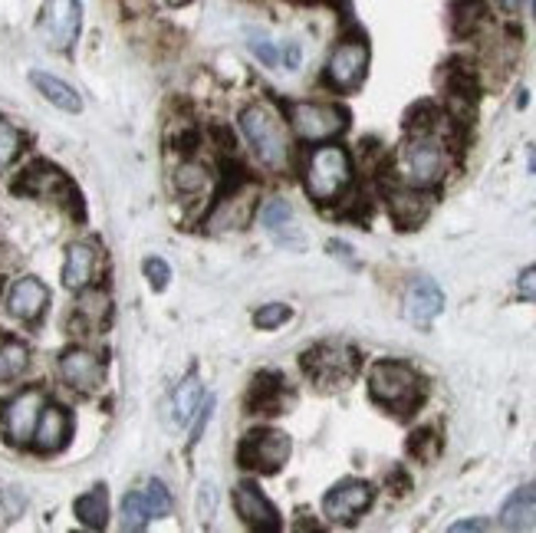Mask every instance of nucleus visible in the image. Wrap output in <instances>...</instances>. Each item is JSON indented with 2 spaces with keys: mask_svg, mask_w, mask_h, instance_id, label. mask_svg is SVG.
Masks as SVG:
<instances>
[{
  "mask_svg": "<svg viewBox=\"0 0 536 533\" xmlns=\"http://www.w3.org/2000/svg\"><path fill=\"white\" fill-rule=\"evenodd\" d=\"M142 270H145V277L152 280V287H155V290H165V287H168V280H171V267L165 264L162 257H148L145 264H142Z\"/></svg>",
  "mask_w": 536,
  "mask_h": 533,
  "instance_id": "obj_39",
  "label": "nucleus"
},
{
  "mask_svg": "<svg viewBox=\"0 0 536 533\" xmlns=\"http://www.w3.org/2000/svg\"><path fill=\"white\" fill-rule=\"evenodd\" d=\"M372 501H375V491L369 481L346 478L336 487H329V494L323 497V514L333 520V524H356L372 507Z\"/></svg>",
  "mask_w": 536,
  "mask_h": 533,
  "instance_id": "obj_12",
  "label": "nucleus"
},
{
  "mask_svg": "<svg viewBox=\"0 0 536 533\" xmlns=\"http://www.w3.org/2000/svg\"><path fill=\"white\" fill-rule=\"evenodd\" d=\"M306 195L319 204L336 201L342 191L352 185V158L342 145H319L306 158V172H303Z\"/></svg>",
  "mask_w": 536,
  "mask_h": 533,
  "instance_id": "obj_3",
  "label": "nucleus"
},
{
  "mask_svg": "<svg viewBox=\"0 0 536 533\" xmlns=\"http://www.w3.org/2000/svg\"><path fill=\"white\" fill-rule=\"evenodd\" d=\"M96 267H99V251L93 244L86 241H76L70 244L66 251V264H63V283L70 290H86L89 283L96 277Z\"/></svg>",
  "mask_w": 536,
  "mask_h": 533,
  "instance_id": "obj_20",
  "label": "nucleus"
},
{
  "mask_svg": "<svg viewBox=\"0 0 536 533\" xmlns=\"http://www.w3.org/2000/svg\"><path fill=\"white\" fill-rule=\"evenodd\" d=\"M60 379L70 385L76 392H96L102 379H106V366H102V359L96 353H89V349H66L60 356Z\"/></svg>",
  "mask_w": 536,
  "mask_h": 533,
  "instance_id": "obj_14",
  "label": "nucleus"
},
{
  "mask_svg": "<svg viewBox=\"0 0 536 533\" xmlns=\"http://www.w3.org/2000/svg\"><path fill=\"white\" fill-rule=\"evenodd\" d=\"M490 520H458V524H451L454 533H464V530H487Z\"/></svg>",
  "mask_w": 536,
  "mask_h": 533,
  "instance_id": "obj_44",
  "label": "nucleus"
},
{
  "mask_svg": "<svg viewBox=\"0 0 536 533\" xmlns=\"http://www.w3.org/2000/svg\"><path fill=\"white\" fill-rule=\"evenodd\" d=\"M329 254H336L339 260H346L349 267H356V260H352V247L342 244V241H329Z\"/></svg>",
  "mask_w": 536,
  "mask_h": 533,
  "instance_id": "obj_42",
  "label": "nucleus"
},
{
  "mask_svg": "<svg viewBox=\"0 0 536 533\" xmlns=\"http://www.w3.org/2000/svg\"><path fill=\"white\" fill-rule=\"evenodd\" d=\"M171 7H185V4H191V0H168Z\"/></svg>",
  "mask_w": 536,
  "mask_h": 533,
  "instance_id": "obj_48",
  "label": "nucleus"
},
{
  "mask_svg": "<svg viewBox=\"0 0 536 533\" xmlns=\"http://www.w3.org/2000/svg\"><path fill=\"white\" fill-rule=\"evenodd\" d=\"M47 303H50V290L43 287L37 277L17 280L7 293L10 316H17V320H24V323H37L40 316L47 313Z\"/></svg>",
  "mask_w": 536,
  "mask_h": 533,
  "instance_id": "obj_16",
  "label": "nucleus"
},
{
  "mask_svg": "<svg viewBox=\"0 0 536 533\" xmlns=\"http://www.w3.org/2000/svg\"><path fill=\"white\" fill-rule=\"evenodd\" d=\"M303 369L310 372V379L333 389L359 372V353L349 343H319L310 353H303Z\"/></svg>",
  "mask_w": 536,
  "mask_h": 533,
  "instance_id": "obj_5",
  "label": "nucleus"
},
{
  "mask_svg": "<svg viewBox=\"0 0 536 533\" xmlns=\"http://www.w3.org/2000/svg\"><path fill=\"white\" fill-rule=\"evenodd\" d=\"M148 520H152V514H148V507H145V497L139 491L125 494V501H122V530H132V533L145 530Z\"/></svg>",
  "mask_w": 536,
  "mask_h": 533,
  "instance_id": "obj_32",
  "label": "nucleus"
},
{
  "mask_svg": "<svg viewBox=\"0 0 536 533\" xmlns=\"http://www.w3.org/2000/svg\"><path fill=\"white\" fill-rule=\"evenodd\" d=\"M290 122L303 142H326L346 132L349 112L333 106V102H296V106H290Z\"/></svg>",
  "mask_w": 536,
  "mask_h": 533,
  "instance_id": "obj_6",
  "label": "nucleus"
},
{
  "mask_svg": "<svg viewBox=\"0 0 536 533\" xmlns=\"http://www.w3.org/2000/svg\"><path fill=\"white\" fill-rule=\"evenodd\" d=\"M250 50H254V56H257V60L264 63V66H277V63H280V47L267 37L264 30H254V33H250Z\"/></svg>",
  "mask_w": 536,
  "mask_h": 533,
  "instance_id": "obj_37",
  "label": "nucleus"
},
{
  "mask_svg": "<svg viewBox=\"0 0 536 533\" xmlns=\"http://www.w3.org/2000/svg\"><path fill=\"white\" fill-rule=\"evenodd\" d=\"M497 4H500V7H504V10H507V14H517V10H520V4H523V0H497Z\"/></svg>",
  "mask_w": 536,
  "mask_h": 533,
  "instance_id": "obj_46",
  "label": "nucleus"
},
{
  "mask_svg": "<svg viewBox=\"0 0 536 533\" xmlns=\"http://www.w3.org/2000/svg\"><path fill=\"white\" fill-rule=\"evenodd\" d=\"M73 435V418L66 408L60 405H43L40 412V422H37V432H33V445L43 455H53V451H60L66 441Z\"/></svg>",
  "mask_w": 536,
  "mask_h": 533,
  "instance_id": "obj_18",
  "label": "nucleus"
},
{
  "mask_svg": "<svg viewBox=\"0 0 536 533\" xmlns=\"http://www.w3.org/2000/svg\"><path fill=\"white\" fill-rule=\"evenodd\" d=\"M369 73V43L362 37L339 40V47L326 60V83L339 93H352Z\"/></svg>",
  "mask_w": 536,
  "mask_h": 533,
  "instance_id": "obj_7",
  "label": "nucleus"
},
{
  "mask_svg": "<svg viewBox=\"0 0 536 533\" xmlns=\"http://www.w3.org/2000/svg\"><path fill=\"white\" fill-rule=\"evenodd\" d=\"M444 310V293L435 280L428 277H418L412 287L405 293V316L412 320L415 326H428L435 316Z\"/></svg>",
  "mask_w": 536,
  "mask_h": 533,
  "instance_id": "obj_19",
  "label": "nucleus"
},
{
  "mask_svg": "<svg viewBox=\"0 0 536 533\" xmlns=\"http://www.w3.org/2000/svg\"><path fill=\"white\" fill-rule=\"evenodd\" d=\"M76 517H79V524L89 527V530H102L109 524V494H106V487H93L89 494L83 497H76Z\"/></svg>",
  "mask_w": 536,
  "mask_h": 533,
  "instance_id": "obj_24",
  "label": "nucleus"
},
{
  "mask_svg": "<svg viewBox=\"0 0 536 533\" xmlns=\"http://www.w3.org/2000/svg\"><path fill=\"white\" fill-rule=\"evenodd\" d=\"M530 172L536 175V145H533V149H530Z\"/></svg>",
  "mask_w": 536,
  "mask_h": 533,
  "instance_id": "obj_47",
  "label": "nucleus"
},
{
  "mask_svg": "<svg viewBox=\"0 0 536 533\" xmlns=\"http://www.w3.org/2000/svg\"><path fill=\"white\" fill-rule=\"evenodd\" d=\"M533 17H536V0H533Z\"/></svg>",
  "mask_w": 536,
  "mask_h": 533,
  "instance_id": "obj_49",
  "label": "nucleus"
},
{
  "mask_svg": "<svg viewBox=\"0 0 536 533\" xmlns=\"http://www.w3.org/2000/svg\"><path fill=\"white\" fill-rule=\"evenodd\" d=\"M208 181H211V175L201 162H181L175 172V188L181 195H201V191L208 188Z\"/></svg>",
  "mask_w": 536,
  "mask_h": 533,
  "instance_id": "obj_31",
  "label": "nucleus"
},
{
  "mask_svg": "<svg viewBox=\"0 0 536 533\" xmlns=\"http://www.w3.org/2000/svg\"><path fill=\"white\" fill-rule=\"evenodd\" d=\"M234 510L250 530H264V533H277L280 530L277 507L267 501V494L260 491L254 481H241L234 487Z\"/></svg>",
  "mask_w": 536,
  "mask_h": 533,
  "instance_id": "obj_13",
  "label": "nucleus"
},
{
  "mask_svg": "<svg viewBox=\"0 0 536 533\" xmlns=\"http://www.w3.org/2000/svg\"><path fill=\"white\" fill-rule=\"evenodd\" d=\"M43 405H47V399H43L40 389H24V392H17L14 399H7L4 408H0V425H4L7 441L27 445L33 432H37Z\"/></svg>",
  "mask_w": 536,
  "mask_h": 533,
  "instance_id": "obj_11",
  "label": "nucleus"
},
{
  "mask_svg": "<svg viewBox=\"0 0 536 533\" xmlns=\"http://www.w3.org/2000/svg\"><path fill=\"white\" fill-rule=\"evenodd\" d=\"M444 93L458 109H474L477 102V76L471 66L464 63H451L448 73H444Z\"/></svg>",
  "mask_w": 536,
  "mask_h": 533,
  "instance_id": "obj_23",
  "label": "nucleus"
},
{
  "mask_svg": "<svg viewBox=\"0 0 536 533\" xmlns=\"http://www.w3.org/2000/svg\"><path fill=\"white\" fill-rule=\"evenodd\" d=\"M389 214L402 231H412L431 214V195L425 188H412V185L395 188L389 191Z\"/></svg>",
  "mask_w": 536,
  "mask_h": 533,
  "instance_id": "obj_17",
  "label": "nucleus"
},
{
  "mask_svg": "<svg viewBox=\"0 0 536 533\" xmlns=\"http://www.w3.org/2000/svg\"><path fill=\"white\" fill-rule=\"evenodd\" d=\"M201 395H204L201 379L191 372V376L175 389V399H171V408H175V425H188V418L201 408Z\"/></svg>",
  "mask_w": 536,
  "mask_h": 533,
  "instance_id": "obj_29",
  "label": "nucleus"
},
{
  "mask_svg": "<svg viewBox=\"0 0 536 533\" xmlns=\"http://www.w3.org/2000/svg\"><path fill=\"white\" fill-rule=\"evenodd\" d=\"M369 395L379 405L392 408V412L408 415L421 402V379L405 362L382 359V362H375L369 372Z\"/></svg>",
  "mask_w": 536,
  "mask_h": 533,
  "instance_id": "obj_4",
  "label": "nucleus"
},
{
  "mask_svg": "<svg viewBox=\"0 0 536 533\" xmlns=\"http://www.w3.org/2000/svg\"><path fill=\"white\" fill-rule=\"evenodd\" d=\"M142 497H145V507H148V514L152 517H168L171 514V494H168V487L158 481V478H152L148 481V487L142 491Z\"/></svg>",
  "mask_w": 536,
  "mask_h": 533,
  "instance_id": "obj_34",
  "label": "nucleus"
},
{
  "mask_svg": "<svg viewBox=\"0 0 536 533\" xmlns=\"http://www.w3.org/2000/svg\"><path fill=\"white\" fill-rule=\"evenodd\" d=\"M438 122H441V112L431 106V102H421V106H415L412 112H408L405 129L412 135H421V132H435Z\"/></svg>",
  "mask_w": 536,
  "mask_h": 533,
  "instance_id": "obj_35",
  "label": "nucleus"
},
{
  "mask_svg": "<svg viewBox=\"0 0 536 533\" xmlns=\"http://www.w3.org/2000/svg\"><path fill=\"white\" fill-rule=\"evenodd\" d=\"M260 221H264L273 244L287 247V251H306V234L300 231V221H296V211L290 201L273 198L264 208V218Z\"/></svg>",
  "mask_w": 536,
  "mask_h": 533,
  "instance_id": "obj_15",
  "label": "nucleus"
},
{
  "mask_svg": "<svg viewBox=\"0 0 536 533\" xmlns=\"http://www.w3.org/2000/svg\"><path fill=\"white\" fill-rule=\"evenodd\" d=\"M500 527L504 530H530L536 527V481L513 491L500 507Z\"/></svg>",
  "mask_w": 536,
  "mask_h": 533,
  "instance_id": "obj_21",
  "label": "nucleus"
},
{
  "mask_svg": "<svg viewBox=\"0 0 536 533\" xmlns=\"http://www.w3.org/2000/svg\"><path fill=\"white\" fill-rule=\"evenodd\" d=\"M17 191H24V195H37V198H53L66 204V208H73L76 218H83V204H79V191L73 188V181L66 178L60 168H53L50 162H37L30 165L24 175L17 181Z\"/></svg>",
  "mask_w": 536,
  "mask_h": 533,
  "instance_id": "obj_8",
  "label": "nucleus"
},
{
  "mask_svg": "<svg viewBox=\"0 0 536 533\" xmlns=\"http://www.w3.org/2000/svg\"><path fill=\"white\" fill-rule=\"evenodd\" d=\"M250 218V198L237 195V191L227 188V198H221L218 211L211 218V228H227V231H241Z\"/></svg>",
  "mask_w": 536,
  "mask_h": 533,
  "instance_id": "obj_27",
  "label": "nucleus"
},
{
  "mask_svg": "<svg viewBox=\"0 0 536 533\" xmlns=\"http://www.w3.org/2000/svg\"><path fill=\"white\" fill-rule=\"evenodd\" d=\"M30 83L37 86V93L47 99L50 106H56V109H63V112H79V109H83V99H79L76 89L70 83H63V79L33 70L30 73Z\"/></svg>",
  "mask_w": 536,
  "mask_h": 533,
  "instance_id": "obj_22",
  "label": "nucleus"
},
{
  "mask_svg": "<svg viewBox=\"0 0 536 533\" xmlns=\"http://www.w3.org/2000/svg\"><path fill=\"white\" fill-rule=\"evenodd\" d=\"M290 435L283 432H273V428H264V432H254L244 438L241 451H237V461L244 468H254L260 474H277L283 464L290 461Z\"/></svg>",
  "mask_w": 536,
  "mask_h": 533,
  "instance_id": "obj_10",
  "label": "nucleus"
},
{
  "mask_svg": "<svg viewBox=\"0 0 536 533\" xmlns=\"http://www.w3.org/2000/svg\"><path fill=\"white\" fill-rule=\"evenodd\" d=\"M201 494H204V504L198 501V514H201V517H211V507H214V487H211V484H204V487H201Z\"/></svg>",
  "mask_w": 536,
  "mask_h": 533,
  "instance_id": "obj_43",
  "label": "nucleus"
},
{
  "mask_svg": "<svg viewBox=\"0 0 536 533\" xmlns=\"http://www.w3.org/2000/svg\"><path fill=\"white\" fill-rule=\"evenodd\" d=\"M520 297H527V300L536 303V267L523 270V274H520Z\"/></svg>",
  "mask_w": 536,
  "mask_h": 533,
  "instance_id": "obj_40",
  "label": "nucleus"
},
{
  "mask_svg": "<svg viewBox=\"0 0 536 533\" xmlns=\"http://www.w3.org/2000/svg\"><path fill=\"white\" fill-rule=\"evenodd\" d=\"M20 152H24V132H20L14 122L0 119V172H4Z\"/></svg>",
  "mask_w": 536,
  "mask_h": 533,
  "instance_id": "obj_33",
  "label": "nucleus"
},
{
  "mask_svg": "<svg viewBox=\"0 0 536 533\" xmlns=\"http://www.w3.org/2000/svg\"><path fill=\"white\" fill-rule=\"evenodd\" d=\"M241 132L247 135L250 149L260 158V165L270 172H283L290 158V139L287 126H283L280 112L267 106V102H254L241 112Z\"/></svg>",
  "mask_w": 536,
  "mask_h": 533,
  "instance_id": "obj_1",
  "label": "nucleus"
},
{
  "mask_svg": "<svg viewBox=\"0 0 536 533\" xmlns=\"http://www.w3.org/2000/svg\"><path fill=\"white\" fill-rule=\"evenodd\" d=\"M83 30V4L79 0H47L40 14V33L53 50H73Z\"/></svg>",
  "mask_w": 536,
  "mask_h": 533,
  "instance_id": "obj_9",
  "label": "nucleus"
},
{
  "mask_svg": "<svg viewBox=\"0 0 536 533\" xmlns=\"http://www.w3.org/2000/svg\"><path fill=\"white\" fill-rule=\"evenodd\" d=\"M112 316V300L106 290H86L76 300V320L86 323V330H102Z\"/></svg>",
  "mask_w": 536,
  "mask_h": 533,
  "instance_id": "obj_25",
  "label": "nucleus"
},
{
  "mask_svg": "<svg viewBox=\"0 0 536 533\" xmlns=\"http://www.w3.org/2000/svg\"><path fill=\"white\" fill-rule=\"evenodd\" d=\"M300 4H326V7L342 10V14H349V0H300Z\"/></svg>",
  "mask_w": 536,
  "mask_h": 533,
  "instance_id": "obj_45",
  "label": "nucleus"
},
{
  "mask_svg": "<svg viewBox=\"0 0 536 533\" xmlns=\"http://www.w3.org/2000/svg\"><path fill=\"white\" fill-rule=\"evenodd\" d=\"M280 392H283V379L273 376V372H264V376H257L254 389H250V405L257 412L273 415L280 408Z\"/></svg>",
  "mask_w": 536,
  "mask_h": 533,
  "instance_id": "obj_30",
  "label": "nucleus"
},
{
  "mask_svg": "<svg viewBox=\"0 0 536 533\" xmlns=\"http://www.w3.org/2000/svg\"><path fill=\"white\" fill-rule=\"evenodd\" d=\"M290 316H293V310L287 303H267L254 313V326L257 330H277V326L287 323Z\"/></svg>",
  "mask_w": 536,
  "mask_h": 533,
  "instance_id": "obj_36",
  "label": "nucleus"
},
{
  "mask_svg": "<svg viewBox=\"0 0 536 533\" xmlns=\"http://www.w3.org/2000/svg\"><path fill=\"white\" fill-rule=\"evenodd\" d=\"M487 20V4L484 0H454L451 4V30L454 37H471L484 27Z\"/></svg>",
  "mask_w": 536,
  "mask_h": 533,
  "instance_id": "obj_26",
  "label": "nucleus"
},
{
  "mask_svg": "<svg viewBox=\"0 0 536 533\" xmlns=\"http://www.w3.org/2000/svg\"><path fill=\"white\" fill-rule=\"evenodd\" d=\"M30 366V349L20 339H0V385L17 382Z\"/></svg>",
  "mask_w": 536,
  "mask_h": 533,
  "instance_id": "obj_28",
  "label": "nucleus"
},
{
  "mask_svg": "<svg viewBox=\"0 0 536 533\" xmlns=\"http://www.w3.org/2000/svg\"><path fill=\"white\" fill-rule=\"evenodd\" d=\"M280 63L287 66V70H296V66H300V47H296V43H287L280 53Z\"/></svg>",
  "mask_w": 536,
  "mask_h": 533,
  "instance_id": "obj_41",
  "label": "nucleus"
},
{
  "mask_svg": "<svg viewBox=\"0 0 536 533\" xmlns=\"http://www.w3.org/2000/svg\"><path fill=\"white\" fill-rule=\"evenodd\" d=\"M438 448H441V441H438L435 432H431V428H425V432H415L412 441H408V451H412V455L421 458V461H431V458H435Z\"/></svg>",
  "mask_w": 536,
  "mask_h": 533,
  "instance_id": "obj_38",
  "label": "nucleus"
},
{
  "mask_svg": "<svg viewBox=\"0 0 536 533\" xmlns=\"http://www.w3.org/2000/svg\"><path fill=\"white\" fill-rule=\"evenodd\" d=\"M395 168L398 178L412 188H431L448 175L451 168V155L448 145H444L435 132H421L412 135L408 142H402V149L395 155Z\"/></svg>",
  "mask_w": 536,
  "mask_h": 533,
  "instance_id": "obj_2",
  "label": "nucleus"
}]
</instances>
